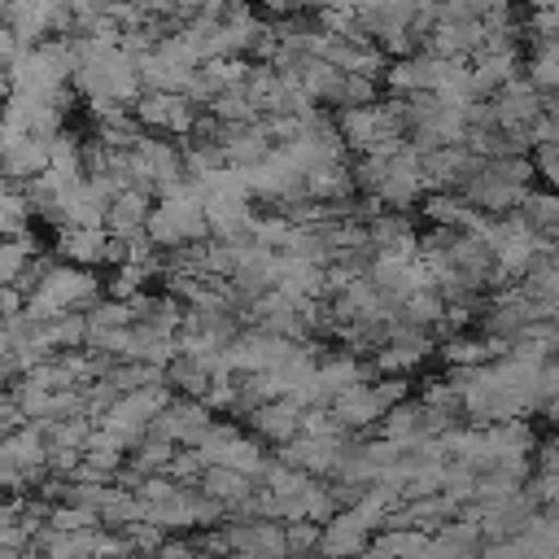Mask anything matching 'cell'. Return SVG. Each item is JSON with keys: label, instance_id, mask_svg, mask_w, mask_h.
<instances>
[{"label": "cell", "instance_id": "6da1fadb", "mask_svg": "<svg viewBox=\"0 0 559 559\" xmlns=\"http://www.w3.org/2000/svg\"><path fill=\"white\" fill-rule=\"evenodd\" d=\"M74 74V48L70 39H39L26 44L9 61V83L17 92H61Z\"/></svg>", "mask_w": 559, "mask_h": 559}, {"label": "cell", "instance_id": "277c9868", "mask_svg": "<svg viewBox=\"0 0 559 559\" xmlns=\"http://www.w3.org/2000/svg\"><path fill=\"white\" fill-rule=\"evenodd\" d=\"M253 428L271 441H288L301 428V411H297V402H262V406H253Z\"/></svg>", "mask_w": 559, "mask_h": 559}, {"label": "cell", "instance_id": "52a82bcc", "mask_svg": "<svg viewBox=\"0 0 559 559\" xmlns=\"http://www.w3.org/2000/svg\"><path fill=\"white\" fill-rule=\"evenodd\" d=\"M4 105H9V87L0 83V122H4Z\"/></svg>", "mask_w": 559, "mask_h": 559}, {"label": "cell", "instance_id": "3957f363", "mask_svg": "<svg viewBox=\"0 0 559 559\" xmlns=\"http://www.w3.org/2000/svg\"><path fill=\"white\" fill-rule=\"evenodd\" d=\"M205 432H210V419H205V411L197 406V402H188V397H179V402H162V411H157V437H175V441H205Z\"/></svg>", "mask_w": 559, "mask_h": 559}, {"label": "cell", "instance_id": "5b68a950", "mask_svg": "<svg viewBox=\"0 0 559 559\" xmlns=\"http://www.w3.org/2000/svg\"><path fill=\"white\" fill-rule=\"evenodd\" d=\"M26 266H31V240L26 236L0 240V284H17Z\"/></svg>", "mask_w": 559, "mask_h": 559}, {"label": "cell", "instance_id": "7a4b0ae2", "mask_svg": "<svg viewBox=\"0 0 559 559\" xmlns=\"http://www.w3.org/2000/svg\"><path fill=\"white\" fill-rule=\"evenodd\" d=\"M135 122L157 127V131H188L192 127V100L183 92H135L131 100Z\"/></svg>", "mask_w": 559, "mask_h": 559}, {"label": "cell", "instance_id": "8992f818", "mask_svg": "<svg viewBox=\"0 0 559 559\" xmlns=\"http://www.w3.org/2000/svg\"><path fill=\"white\" fill-rule=\"evenodd\" d=\"M266 13H280V17H288V13H301V0H258Z\"/></svg>", "mask_w": 559, "mask_h": 559}]
</instances>
